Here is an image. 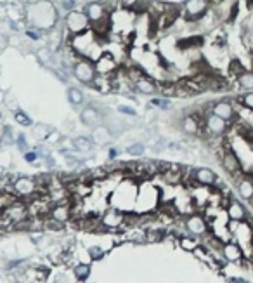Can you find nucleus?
Here are the masks:
<instances>
[{"label": "nucleus", "mask_w": 253, "mask_h": 283, "mask_svg": "<svg viewBox=\"0 0 253 283\" xmlns=\"http://www.w3.org/2000/svg\"><path fill=\"white\" fill-rule=\"evenodd\" d=\"M211 9L210 0H186L182 4V16L188 23H198Z\"/></svg>", "instance_id": "f257e3e1"}, {"label": "nucleus", "mask_w": 253, "mask_h": 283, "mask_svg": "<svg viewBox=\"0 0 253 283\" xmlns=\"http://www.w3.org/2000/svg\"><path fill=\"white\" fill-rule=\"evenodd\" d=\"M64 28L66 32H69L71 35H78V33H84L90 30V19L87 18L84 9H73L64 14Z\"/></svg>", "instance_id": "f03ea898"}, {"label": "nucleus", "mask_w": 253, "mask_h": 283, "mask_svg": "<svg viewBox=\"0 0 253 283\" xmlns=\"http://www.w3.org/2000/svg\"><path fill=\"white\" fill-rule=\"evenodd\" d=\"M71 75L80 82L82 85L85 87H92L95 77H97V72H95V65L94 61L85 59V57H80L73 66H71Z\"/></svg>", "instance_id": "7ed1b4c3"}, {"label": "nucleus", "mask_w": 253, "mask_h": 283, "mask_svg": "<svg viewBox=\"0 0 253 283\" xmlns=\"http://www.w3.org/2000/svg\"><path fill=\"white\" fill-rule=\"evenodd\" d=\"M217 155H219V160H221L222 169L226 170L229 176H236V174L243 172L241 160H239L238 153H236L234 149L231 148L229 141H227V136H226V146H224L221 151L217 153Z\"/></svg>", "instance_id": "20e7f679"}, {"label": "nucleus", "mask_w": 253, "mask_h": 283, "mask_svg": "<svg viewBox=\"0 0 253 283\" xmlns=\"http://www.w3.org/2000/svg\"><path fill=\"white\" fill-rule=\"evenodd\" d=\"M229 122H226L221 116L215 113H206L205 120H203V129H201V139H206L210 136H226L229 132Z\"/></svg>", "instance_id": "39448f33"}, {"label": "nucleus", "mask_w": 253, "mask_h": 283, "mask_svg": "<svg viewBox=\"0 0 253 283\" xmlns=\"http://www.w3.org/2000/svg\"><path fill=\"white\" fill-rule=\"evenodd\" d=\"M14 193L18 195V198L24 200V202H31L37 198V182L35 177L30 176H18L14 181Z\"/></svg>", "instance_id": "423d86ee"}, {"label": "nucleus", "mask_w": 253, "mask_h": 283, "mask_svg": "<svg viewBox=\"0 0 253 283\" xmlns=\"http://www.w3.org/2000/svg\"><path fill=\"white\" fill-rule=\"evenodd\" d=\"M211 113L221 116L226 122H229V125L238 118V106L232 99H217L211 108Z\"/></svg>", "instance_id": "0eeeda50"}, {"label": "nucleus", "mask_w": 253, "mask_h": 283, "mask_svg": "<svg viewBox=\"0 0 253 283\" xmlns=\"http://www.w3.org/2000/svg\"><path fill=\"white\" fill-rule=\"evenodd\" d=\"M82 9H84V12L87 14V18L90 19V23H95V21H99V19L106 18V16H111V12H113V7L106 6L102 0H90V2H87Z\"/></svg>", "instance_id": "6e6552de"}, {"label": "nucleus", "mask_w": 253, "mask_h": 283, "mask_svg": "<svg viewBox=\"0 0 253 283\" xmlns=\"http://www.w3.org/2000/svg\"><path fill=\"white\" fill-rule=\"evenodd\" d=\"M134 92H137L139 96H151V98H155V96L160 94V84L153 77L144 75L134 84Z\"/></svg>", "instance_id": "1a4fd4ad"}, {"label": "nucleus", "mask_w": 253, "mask_h": 283, "mask_svg": "<svg viewBox=\"0 0 253 283\" xmlns=\"http://www.w3.org/2000/svg\"><path fill=\"white\" fill-rule=\"evenodd\" d=\"M186 230L193 233V236H203L205 233H208L210 224L206 217H203V215L194 212V214L188 215V219H186Z\"/></svg>", "instance_id": "9d476101"}, {"label": "nucleus", "mask_w": 253, "mask_h": 283, "mask_svg": "<svg viewBox=\"0 0 253 283\" xmlns=\"http://www.w3.org/2000/svg\"><path fill=\"white\" fill-rule=\"evenodd\" d=\"M80 120L85 127L94 129L104 122V116H102V113L97 108H94L90 103H87V106L82 108V111H80Z\"/></svg>", "instance_id": "9b49d317"}, {"label": "nucleus", "mask_w": 253, "mask_h": 283, "mask_svg": "<svg viewBox=\"0 0 253 283\" xmlns=\"http://www.w3.org/2000/svg\"><path fill=\"white\" fill-rule=\"evenodd\" d=\"M101 221L107 230H120L125 226V214L120 209L111 207V209L104 210V214H101Z\"/></svg>", "instance_id": "f8f14e48"}, {"label": "nucleus", "mask_w": 253, "mask_h": 283, "mask_svg": "<svg viewBox=\"0 0 253 283\" xmlns=\"http://www.w3.org/2000/svg\"><path fill=\"white\" fill-rule=\"evenodd\" d=\"M95 72L97 75H113L116 70L120 68L118 63L115 61L113 54L110 52H102L101 56H99V59H95Z\"/></svg>", "instance_id": "ddd939ff"}, {"label": "nucleus", "mask_w": 253, "mask_h": 283, "mask_svg": "<svg viewBox=\"0 0 253 283\" xmlns=\"http://www.w3.org/2000/svg\"><path fill=\"white\" fill-rule=\"evenodd\" d=\"M217 177V174L208 167H194L193 170V179L201 186H213Z\"/></svg>", "instance_id": "4468645a"}, {"label": "nucleus", "mask_w": 253, "mask_h": 283, "mask_svg": "<svg viewBox=\"0 0 253 283\" xmlns=\"http://www.w3.org/2000/svg\"><path fill=\"white\" fill-rule=\"evenodd\" d=\"M222 256L226 257L227 262L232 264H239V261L243 259V248L241 245H238L236 241H227L222 245Z\"/></svg>", "instance_id": "2eb2a0df"}, {"label": "nucleus", "mask_w": 253, "mask_h": 283, "mask_svg": "<svg viewBox=\"0 0 253 283\" xmlns=\"http://www.w3.org/2000/svg\"><path fill=\"white\" fill-rule=\"evenodd\" d=\"M111 137H113V132H111L104 123L92 129V141L97 146H106V144H110Z\"/></svg>", "instance_id": "dca6fc26"}, {"label": "nucleus", "mask_w": 253, "mask_h": 283, "mask_svg": "<svg viewBox=\"0 0 253 283\" xmlns=\"http://www.w3.org/2000/svg\"><path fill=\"white\" fill-rule=\"evenodd\" d=\"M227 215H229V219L232 221H246L248 219V212L244 209V205H241V202H238V200L232 198L231 203L227 205Z\"/></svg>", "instance_id": "f3484780"}, {"label": "nucleus", "mask_w": 253, "mask_h": 283, "mask_svg": "<svg viewBox=\"0 0 253 283\" xmlns=\"http://www.w3.org/2000/svg\"><path fill=\"white\" fill-rule=\"evenodd\" d=\"M92 148H94L92 137H87V136H77V137H73V149L77 153L87 155V153L92 151Z\"/></svg>", "instance_id": "a211bd4d"}, {"label": "nucleus", "mask_w": 253, "mask_h": 283, "mask_svg": "<svg viewBox=\"0 0 253 283\" xmlns=\"http://www.w3.org/2000/svg\"><path fill=\"white\" fill-rule=\"evenodd\" d=\"M236 84H238L239 89H243L244 92L248 90H253V70H244L234 78Z\"/></svg>", "instance_id": "6ab92c4d"}, {"label": "nucleus", "mask_w": 253, "mask_h": 283, "mask_svg": "<svg viewBox=\"0 0 253 283\" xmlns=\"http://www.w3.org/2000/svg\"><path fill=\"white\" fill-rule=\"evenodd\" d=\"M68 101L71 103L73 106H82L85 103V94H84V90L82 89H78V87H68Z\"/></svg>", "instance_id": "aec40b11"}, {"label": "nucleus", "mask_w": 253, "mask_h": 283, "mask_svg": "<svg viewBox=\"0 0 253 283\" xmlns=\"http://www.w3.org/2000/svg\"><path fill=\"white\" fill-rule=\"evenodd\" d=\"M31 129H33V136L40 141H47V137L51 136V132L54 131V129L51 125H47V123H37V125H33Z\"/></svg>", "instance_id": "412c9836"}, {"label": "nucleus", "mask_w": 253, "mask_h": 283, "mask_svg": "<svg viewBox=\"0 0 253 283\" xmlns=\"http://www.w3.org/2000/svg\"><path fill=\"white\" fill-rule=\"evenodd\" d=\"M148 108H158V110H170V108H172V101H170V98H163V96H155V98H151V101H149Z\"/></svg>", "instance_id": "4be33fe9"}, {"label": "nucleus", "mask_w": 253, "mask_h": 283, "mask_svg": "<svg viewBox=\"0 0 253 283\" xmlns=\"http://www.w3.org/2000/svg\"><path fill=\"white\" fill-rule=\"evenodd\" d=\"M200 245V241H198L196 236H188V235H184V236H180L179 238V247L180 248H184V250H188V252H193L194 248Z\"/></svg>", "instance_id": "5701e85b"}, {"label": "nucleus", "mask_w": 253, "mask_h": 283, "mask_svg": "<svg viewBox=\"0 0 253 283\" xmlns=\"http://www.w3.org/2000/svg\"><path fill=\"white\" fill-rule=\"evenodd\" d=\"M236 103H238V105H241L243 110L253 111V90H248V92L238 96V98H236Z\"/></svg>", "instance_id": "b1692460"}, {"label": "nucleus", "mask_w": 253, "mask_h": 283, "mask_svg": "<svg viewBox=\"0 0 253 283\" xmlns=\"http://www.w3.org/2000/svg\"><path fill=\"white\" fill-rule=\"evenodd\" d=\"M66 228L64 223H61V221L51 217V215H47L45 217V231H63Z\"/></svg>", "instance_id": "393cba45"}, {"label": "nucleus", "mask_w": 253, "mask_h": 283, "mask_svg": "<svg viewBox=\"0 0 253 283\" xmlns=\"http://www.w3.org/2000/svg\"><path fill=\"white\" fill-rule=\"evenodd\" d=\"M125 151L128 153L130 156H142L144 153H146V144L144 143H132V144H128Z\"/></svg>", "instance_id": "a878e982"}, {"label": "nucleus", "mask_w": 253, "mask_h": 283, "mask_svg": "<svg viewBox=\"0 0 253 283\" xmlns=\"http://www.w3.org/2000/svg\"><path fill=\"white\" fill-rule=\"evenodd\" d=\"M73 273H75V276L78 278V280H87L89 278V274H90V266L87 264V262H82V264H77L75 266V269H73Z\"/></svg>", "instance_id": "bb28decb"}, {"label": "nucleus", "mask_w": 253, "mask_h": 283, "mask_svg": "<svg viewBox=\"0 0 253 283\" xmlns=\"http://www.w3.org/2000/svg\"><path fill=\"white\" fill-rule=\"evenodd\" d=\"M125 238L130 241H137V243H144L146 241V231L140 226H137V230H132L130 233H127Z\"/></svg>", "instance_id": "cd10ccee"}, {"label": "nucleus", "mask_w": 253, "mask_h": 283, "mask_svg": "<svg viewBox=\"0 0 253 283\" xmlns=\"http://www.w3.org/2000/svg\"><path fill=\"white\" fill-rule=\"evenodd\" d=\"M14 122H18L19 125H23V127H33V120L24 113L23 110L14 111Z\"/></svg>", "instance_id": "c85d7f7f"}, {"label": "nucleus", "mask_w": 253, "mask_h": 283, "mask_svg": "<svg viewBox=\"0 0 253 283\" xmlns=\"http://www.w3.org/2000/svg\"><path fill=\"white\" fill-rule=\"evenodd\" d=\"M165 238V233L160 231V230H149L146 231V241L148 243H158V241H163Z\"/></svg>", "instance_id": "c756f323"}, {"label": "nucleus", "mask_w": 253, "mask_h": 283, "mask_svg": "<svg viewBox=\"0 0 253 283\" xmlns=\"http://www.w3.org/2000/svg\"><path fill=\"white\" fill-rule=\"evenodd\" d=\"M227 70H229V75H231V77H234V78H236L239 73L244 72V70H246V68H244L243 63H241V61H239V59H232L231 63H229V66H227Z\"/></svg>", "instance_id": "7c9ffc66"}, {"label": "nucleus", "mask_w": 253, "mask_h": 283, "mask_svg": "<svg viewBox=\"0 0 253 283\" xmlns=\"http://www.w3.org/2000/svg\"><path fill=\"white\" fill-rule=\"evenodd\" d=\"M89 256L92 261L101 259V257L104 256V248H102L101 245H92V247H89Z\"/></svg>", "instance_id": "2f4dec72"}, {"label": "nucleus", "mask_w": 253, "mask_h": 283, "mask_svg": "<svg viewBox=\"0 0 253 283\" xmlns=\"http://www.w3.org/2000/svg\"><path fill=\"white\" fill-rule=\"evenodd\" d=\"M116 111H118V115H127V116H137V110L128 105H120L116 108Z\"/></svg>", "instance_id": "473e14b6"}, {"label": "nucleus", "mask_w": 253, "mask_h": 283, "mask_svg": "<svg viewBox=\"0 0 253 283\" xmlns=\"http://www.w3.org/2000/svg\"><path fill=\"white\" fill-rule=\"evenodd\" d=\"M16 144H18V146L21 148L23 153L30 149V146H28V141H26V137H24V134H18V136H16Z\"/></svg>", "instance_id": "72a5a7b5"}, {"label": "nucleus", "mask_w": 253, "mask_h": 283, "mask_svg": "<svg viewBox=\"0 0 253 283\" xmlns=\"http://www.w3.org/2000/svg\"><path fill=\"white\" fill-rule=\"evenodd\" d=\"M24 160L28 162V164H35V162H39V155H37L35 149H28V151H24Z\"/></svg>", "instance_id": "f704fd0d"}, {"label": "nucleus", "mask_w": 253, "mask_h": 283, "mask_svg": "<svg viewBox=\"0 0 253 283\" xmlns=\"http://www.w3.org/2000/svg\"><path fill=\"white\" fill-rule=\"evenodd\" d=\"M64 136H61L57 131H52L51 136L47 137V143H54V144H61V141H63Z\"/></svg>", "instance_id": "c9c22d12"}, {"label": "nucleus", "mask_w": 253, "mask_h": 283, "mask_svg": "<svg viewBox=\"0 0 253 283\" xmlns=\"http://www.w3.org/2000/svg\"><path fill=\"white\" fill-rule=\"evenodd\" d=\"M107 156H110V160H115V158L118 156V149H116V148H110V149H107Z\"/></svg>", "instance_id": "e433bc0d"}, {"label": "nucleus", "mask_w": 253, "mask_h": 283, "mask_svg": "<svg viewBox=\"0 0 253 283\" xmlns=\"http://www.w3.org/2000/svg\"><path fill=\"white\" fill-rule=\"evenodd\" d=\"M6 47H7V39L2 35V33H0V52H2Z\"/></svg>", "instance_id": "4c0bfd02"}, {"label": "nucleus", "mask_w": 253, "mask_h": 283, "mask_svg": "<svg viewBox=\"0 0 253 283\" xmlns=\"http://www.w3.org/2000/svg\"><path fill=\"white\" fill-rule=\"evenodd\" d=\"M24 4H28V6H35V4H40L44 2V0H23Z\"/></svg>", "instance_id": "58836bf2"}, {"label": "nucleus", "mask_w": 253, "mask_h": 283, "mask_svg": "<svg viewBox=\"0 0 253 283\" xmlns=\"http://www.w3.org/2000/svg\"><path fill=\"white\" fill-rule=\"evenodd\" d=\"M210 2H211V6H217V4H221L222 0H210Z\"/></svg>", "instance_id": "ea45409f"}, {"label": "nucleus", "mask_w": 253, "mask_h": 283, "mask_svg": "<svg viewBox=\"0 0 253 283\" xmlns=\"http://www.w3.org/2000/svg\"><path fill=\"white\" fill-rule=\"evenodd\" d=\"M180 2H186V0H180Z\"/></svg>", "instance_id": "a19ab883"}]
</instances>
